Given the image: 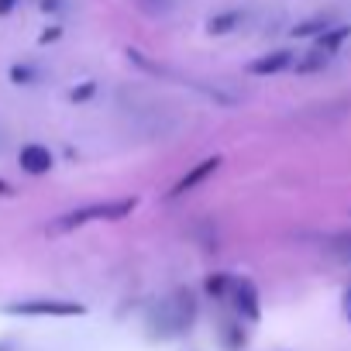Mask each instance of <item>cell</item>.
I'll list each match as a JSON object with an SVG mask.
<instances>
[{"label": "cell", "mask_w": 351, "mask_h": 351, "mask_svg": "<svg viewBox=\"0 0 351 351\" xmlns=\"http://www.w3.org/2000/svg\"><path fill=\"white\" fill-rule=\"evenodd\" d=\"M193 320H197V296H193L190 289H180V293L165 296V300L155 306L148 327H152V334H158V337H176V334L190 330Z\"/></svg>", "instance_id": "cell-1"}, {"label": "cell", "mask_w": 351, "mask_h": 351, "mask_svg": "<svg viewBox=\"0 0 351 351\" xmlns=\"http://www.w3.org/2000/svg\"><path fill=\"white\" fill-rule=\"evenodd\" d=\"M134 207H138L134 197L107 200V204H90V207H80V210L62 214V217L52 224V231H73V228H83V224H93V221H121V217H128Z\"/></svg>", "instance_id": "cell-2"}, {"label": "cell", "mask_w": 351, "mask_h": 351, "mask_svg": "<svg viewBox=\"0 0 351 351\" xmlns=\"http://www.w3.org/2000/svg\"><path fill=\"white\" fill-rule=\"evenodd\" d=\"M8 313H25V317H80V313H86V306L76 303V300H25V303H11Z\"/></svg>", "instance_id": "cell-3"}, {"label": "cell", "mask_w": 351, "mask_h": 351, "mask_svg": "<svg viewBox=\"0 0 351 351\" xmlns=\"http://www.w3.org/2000/svg\"><path fill=\"white\" fill-rule=\"evenodd\" d=\"M228 300L234 303L238 317L241 320H258L262 317V303H258V289L252 279H231V289H228Z\"/></svg>", "instance_id": "cell-4"}, {"label": "cell", "mask_w": 351, "mask_h": 351, "mask_svg": "<svg viewBox=\"0 0 351 351\" xmlns=\"http://www.w3.org/2000/svg\"><path fill=\"white\" fill-rule=\"evenodd\" d=\"M221 169V155H210V158H204V162H197L186 176H183V180L180 183H176L172 190H169V200H176V197H186L190 190H197L204 180H207V176H214Z\"/></svg>", "instance_id": "cell-5"}, {"label": "cell", "mask_w": 351, "mask_h": 351, "mask_svg": "<svg viewBox=\"0 0 351 351\" xmlns=\"http://www.w3.org/2000/svg\"><path fill=\"white\" fill-rule=\"evenodd\" d=\"M21 169L32 176H45L52 169V152L45 145H25L21 148Z\"/></svg>", "instance_id": "cell-6"}, {"label": "cell", "mask_w": 351, "mask_h": 351, "mask_svg": "<svg viewBox=\"0 0 351 351\" xmlns=\"http://www.w3.org/2000/svg\"><path fill=\"white\" fill-rule=\"evenodd\" d=\"M289 66H293V52H289V49H279V52H272V56L255 59L248 69H252L255 76H276V73H282V69H289Z\"/></svg>", "instance_id": "cell-7"}, {"label": "cell", "mask_w": 351, "mask_h": 351, "mask_svg": "<svg viewBox=\"0 0 351 351\" xmlns=\"http://www.w3.org/2000/svg\"><path fill=\"white\" fill-rule=\"evenodd\" d=\"M351 35V28H334V32H324L320 38H317V45H313V52H324V56H334L337 49H341V42Z\"/></svg>", "instance_id": "cell-8"}, {"label": "cell", "mask_w": 351, "mask_h": 351, "mask_svg": "<svg viewBox=\"0 0 351 351\" xmlns=\"http://www.w3.org/2000/svg\"><path fill=\"white\" fill-rule=\"evenodd\" d=\"M231 279H234V276H224V272H217V276H210V279H207V293H210L214 300H228V289H231Z\"/></svg>", "instance_id": "cell-9"}, {"label": "cell", "mask_w": 351, "mask_h": 351, "mask_svg": "<svg viewBox=\"0 0 351 351\" xmlns=\"http://www.w3.org/2000/svg\"><path fill=\"white\" fill-rule=\"evenodd\" d=\"M327 248H330V255H334V258H341V262H351V234H341V238H334Z\"/></svg>", "instance_id": "cell-10"}, {"label": "cell", "mask_w": 351, "mask_h": 351, "mask_svg": "<svg viewBox=\"0 0 351 351\" xmlns=\"http://www.w3.org/2000/svg\"><path fill=\"white\" fill-rule=\"evenodd\" d=\"M234 21H241V11H234V14H224V18H217V21H210L207 28H210V35H221V32H228V28H234Z\"/></svg>", "instance_id": "cell-11"}, {"label": "cell", "mask_w": 351, "mask_h": 351, "mask_svg": "<svg viewBox=\"0 0 351 351\" xmlns=\"http://www.w3.org/2000/svg\"><path fill=\"white\" fill-rule=\"evenodd\" d=\"M313 32H320V35H324V32H327V18H313V21H306L303 28H296L293 35H313Z\"/></svg>", "instance_id": "cell-12"}, {"label": "cell", "mask_w": 351, "mask_h": 351, "mask_svg": "<svg viewBox=\"0 0 351 351\" xmlns=\"http://www.w3.org/2000/svg\"><path fill=\"white\" fill-rule=\"evenodd\" d=\"M344 313H348V320H351V286L344 289Z\"/></svg>", "instance_id": "cell-13"}, {"label": "cell", "mask_w": 351, "mask_h": 351, "mask_svg": "<svg viewBox=\"0 0 351 351\" xmlns=\"http://www.w3.org/2000/svg\"><path fill=\"white\" fill-rule=\"evenodd\" d=\"M0 351H8V344H0Z\"/></svg>", "instance_id": "cell-14"}]
</instances>
